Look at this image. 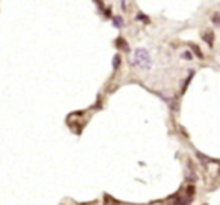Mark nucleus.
Listing matches in <instances>:
<instances>
[{
    "label": "nucleus",
    "mask_w": 220,
    "mask_h": 205,
    "mask_svg": "<svg viewBox=\"0 0 220 205\" xmlns=\"http://www.w3.org/2000/svg\"><path fill=\"white\" fill-rule=\"evenodd\" d=\"M134 65H137L142 70H151L152 57H151L146 48H136V51H134Z\"/></svg>",
    "instance_id": "obj_1"
},
{
    "label": "nucleus",
    "mask_w": 220,
    "mask_h": 205,
    "mask_svg": "<svg viewBox=\"0 0 220 205\" xmlns=\"http://www.w3.org/2000/svg\"><path fill=\"white\" fill-rule=\"evenodd\" d=\"M193 195H195V186H188L187 187V196L193 198Z\"/></svg>",
    "instance_id": "obj_10"
},
{
    "label": "nucleus",
    "mask_w": 220,
    "mask_h": 205,
    "mask_svg": "<svg viewBox=\"0 0 220 205\" xmlns=\"http://www.w3.org/2000/svg\"><path fill=\"white\" fill-rule=\"evenodd\" d=\"M203 41H205L210 47H213V45H214V32L208 29V30L203 33Z\"/></svg>",
    "instance_id": "obj_2"
},
{
    "label": "nucleus",
    "mask_w": 220,
    "mask_h": 205,
    "mask_svg": "<svg viewBox=\"0 0 220 205\" xmlns=\"http://www.w3.org/2000/svg\"><path fill=\"white\" fill-rule=\"evenodd\" d=\"M115 44H116V47H118V48H124V51H127V53L130 51L128 44H127V41H125V39H124L122 36L118 38V39L115 41Z\"/></svg>",
    "instance_id": "obj_3"
},
{
    "label": "nucleus",
    "mask_w": 220,
    "mask_h": 205,
    "mask_svg": "<svg viewBox=\"0 0 220 205\" xmlns=\"http://www.w3.org/2000/svg\"><path fill=\"white\" fill-rule=\"evenodd\" d=\"M121 6H122V9H125V8H127V5H125V0H121Z\"/></svg>",
    "instance_id": "obj_13"
},
{
    "label": "nucleus",
    "mask_w": 220,
    "mask_h": 205,
    "mask_svg": "<svg viewBox=\"0 0 220 205\" xmlns=\"http://www.w3.org/2000/svg\"><path fill=\"white\" fill-rule=\"evenodd\" d=\"M136 18H137V20H140V21H143V23H149V18H148L146 15H143L142 12H139V14L136 15Z\"/></svg>",
    "instance_id": "obj_9"
},
{
    "label": "nucleus",
    "mask_w": 220,
    "mask_h": 205,
    "mask_svg": "<svg viewBox=\"0 0 220 205\" xmlns=\"http://www.w3.org/2000/svg\"><path fill=\"white\" fill-rule=\"evenodd\" d=\"M95 2V5L100 8V9H104V5H103V0H93Z\"/></svg>",
    "instance_id": "obj_11"
},
{
    "label": "nucleus",
    "mask_w": 220,
    "mask_h": 205,
    "mask_svg": "<svg viewBox=\"0 0 220 205\" xmlns=\"http://www.w3.org/2000/svg\"><path fill=\"white\" fill-rule=\"evenodd\" d=\"M193 75H195V71H190V73H188V75H187V78L184 80V83H183V88H181V93H184L185 91H187V86H188V83L192 82Z\"/></svg>",
    "instance_id": "obj_5"
},
{
    "label": "nucleus",
    "mask_w": 220,
    "mask_h": 205,
    "mask_svg": "<svg viewBox=\"0 0 220 205\" xmlns=\"http://www.w3.org/2000/svg\"><path fill=\"white\" fill-rule=\"evenodd\" d=\"M190 47H192V51L196 55V56L199 57V59H203V53L201 51V48L196 45V44H190Z\"/></svg>",
    "instance_id": "obj_6"
},
{
    "label": "nucleus",
    "mask_w": 220,
    "mask_h": 205,
    "mask_svg": "<svg viewBox=\"0 0 220 205\" xmlns=\"http://www.w3.org/2000/svg\"><path fill=\"white\" fill-rule=\"evenodd\" d=\"M112 21H113V26L118 27V29H121V27L125 26V21H124V18H122L121 15H113V17H112Z\"/></svg>",
    "instance_id": "obj_4"
},
{
    "label": "nucleus",
    "mask_w": 220,
    "mask_h": 205,
    "mask_svg": "<svg viewBox=\"0 0 220 205\" xmlns=\"http://www.w3.org/2000/svg\"><path fill=\"white\" fill-rule=\"evenodd\" d=\"M121 66V56L119 55H115L113 56V70H118Z\"/></svg>",
    "instance_id": "obj_7"
},
{
    "label": "nucleus",
    "mask_w": 220,
    "mask_h": 205,
    "mask_svg": "<svg viewBox=\"0 0 220 205\" xmlns=\"http://www.w3.org/2000/svg\"><path fill=\"white\" fill-rule=\"evenodd\" d=\"M106 17H107V18L113 17V15H112V9H106Z\"/></svg>",
    "instance_id": "obj_12"
},
{
    "label": "nucleus",
    "mask_w": 220,
    "mask_h": 205,
    "mask_svg": "<svg viewBox=\"0 0 220 205\" xmlns=\"http://www.w3.org/2000/svg\"><path fill=\"white\" fill-rule=\"evenodd\" d=\"M183 56L185 57V59H192V56H190V53H184Z\"/></svg>",
    "instance_id": "obj_14"
},
{
    "label": "nucleus",
    "mask_w": 220,
    "mask_h": 205,
    "mask_svg": "<svg viewBox=\"0 0 220 205\" xmlns=\"http://www.w3.org/2000/svg\"><path fill=\"white\" fill-rule=\"evenodd\" d=\"M211 21H213V24H214V26L220 27V14L219 12H216V14L211 17Z\"/></svg>",
    "instance_id": "obj_8"
}]
</instances>
